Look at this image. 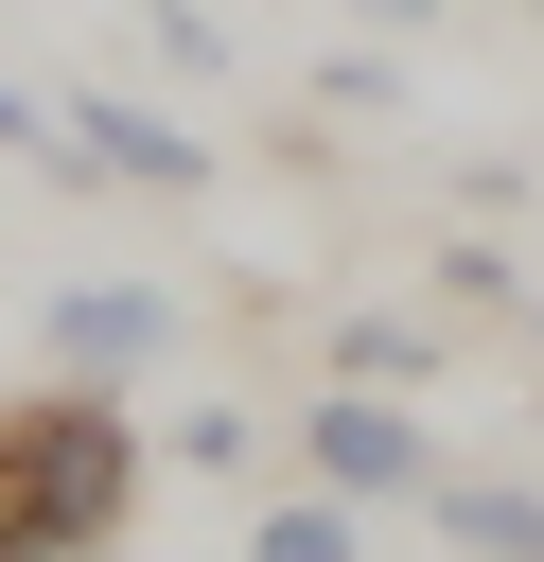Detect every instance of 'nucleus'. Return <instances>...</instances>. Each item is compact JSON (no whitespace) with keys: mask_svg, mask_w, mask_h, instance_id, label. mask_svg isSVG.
Masks as SVG:
<instances>
[{"mask_svg":"<svg viewBox=\"0 0 544 562\" xmlns=\"http://www.w3.org/2000/svg\"><path fill=\"white\" fill-rule=\"evenodd\" d=\"M140 404L53 369V386H0V562H88L140 527Z\"/></svg>","mask_w":544,"mask_h":562,"instance_id":"obj_1","label":"nucleus"},{"mask_svg":"<svg viewBox=\"0 0 544 562\" xmlns=\"http://www.w3.org/2000/svg\"><path fill=\"white\" fill-rule=\"evenodd\" d=\"M298 474L351 492V509H421V492H439V439L404 422V386H351V369H333V386L298 404Z\"/></svg>","mask_w":544,"mask_h":562,"instance_id":"obj_2","label":"nucleus"},{"mask_svg":"<svg viewBox=\"0 0 544 562\" xmlns=\"http://www.w3.org/2000/svg\"><path fill=\"white\" fill-rule=\"evenodd\" d=\"M53 105H70L88 193H211V140H193V123H158V105H123V88H53Z\"/></svg>","mask_w":544,"mask_h":562,"instance_id":"obj_3","label":"nucleus"},{"mask_svg":"<svg viewBox=\"0 0 544 562\" xmlns=\"http://www.w3.org/2000/svg\"><path fill=\"white\" fill-rule=\"evenodd\" d=\"M35 351H53V369H88V386H140V369L175 351V299H158V281H53Z\"/></svg>","mask_w":544,"mask_h":562,"instance_id":"obj_4","label":"nucleus"},{"mask_svg":"<svg viewBox=\"0 0 544 562\" xmlns=\"http://www.w3.org/2000/svg\"><path fill=\"white\" fill-rule=\"evenodd\" d=\"M421 527H439L456 562H544V492H526V474H456V457H439Z\"/></svg>","mask_w":544,"mask_h":562,"instance_id":"obj_5","label":"nucleus"},{"mask_svg":"<svg viewBox=\"0 0 544 562\" xmlns=\"http://www.w3.org/2000/svg\"><path fill=\"white\" fill-rule=\"evenodd\" d=\"M246 562H351V492H281L246 527Z\"/></svg>","mask_w":544,"mask_h":562,"instance_id":"obj_6","label":"nucleus"},{"mask_svg":"<svg viewBox=\"0 0 544 562\" xmlns=\"http://www.w3.org/2000/svg\"><path fill=\"white\" fill-rule=\"evenodd\" d=\"M333 369H351V386H421V369H439V334H421V316H351V334H333Z\"/></svg>","mask_w":544,"mask_h":562,"instance_id":"obj_7","label":"nucleus"},{"mask_svg":"<svg viewBox=\"0 0 544 562\" xmlns=\"http://www.w3.org/2000/svg\"><path fill=\"white\" fill-rule=\"evenodd\" d=\"M246 439H263L246 404H193V422H175V474H246Z\"/></svg>","mask_w":544,"mask_h":562,"instance_id":"obj_8","label":"nucleus"},{"mask_svg":"<svg viewBox=\"0 0 544 562\" xmlns=\"http://www.w3.org/2000/svg\"><path fill=\"white\" fill-rule=\"evenodd\" d=\"M88 562H123V544H88Z\"/></svg>","mask_w":544,"mask_h":562,"instance_id":"obj_9","label":"nucleus"}]
</instances>
